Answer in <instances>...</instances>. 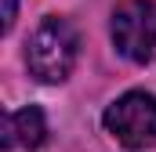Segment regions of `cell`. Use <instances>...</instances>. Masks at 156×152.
<instances>
[{"mask_svg": "<svg viewBox=\"0 0 156 152\" xmlns=\"http://www.w3.org/2000/svg\"><path fill=\"white\" fill-rule=\"evenodd\" d=\"M76 58H80V36L73 22H66L58 15L44 18L26 43V65L40 83H62L73 73Z\"/></svg>", "mask_w": 156, "mask_h": 152, "instance_id": "obj_1", "label": "cell"}, {"mask_svg": "<svg viewBox=\"0 0 156 152\" xmlns=\"http://www.w3.org/2000/svg\"><path fill=\"white\" fill-rule=\"evenodd\" d=\"M102 123L127 149H153L156 145V94L127 91L123 98H116L105 109Z\"/></svg>", "mask_w": 156, "mask_h": 152, "instance_id": "obj_2", "label": "cell"}, {"mask_svg": "<svg viewBox=\"0 0 156 152\" xmlns=\"http://www.w3.org/2000/svg\"><path fill=\"white\" fill-rule=\"evenodd\" d=\"M113 43L123 58L149 62L156 51V0H123L113 11Z\"/></svg>", "mask_w": 156, "mask_h": 152, "instance_id": "obj_3", "label": "cell"}, {"mask_svg": "<svg viewBox=\"0 0 156 152\" xmlns=\"http://www.w3.org/2000/svg\"><path fill=\"white\" fill-rule=\"evenodd\" d=\"M44 134H47V123L37 105L15 109V112H7V123H4L0 152H37L44 145Z\"/></svg>", "mask_w": 156, "mask_h": 152, "instance_id": "obj_4", "label": "cell"}, {"mask_svg": "<svg viewBox=\"0 0 156 152\" xmlns=\"http://www.w3.org/2000/svg\"><path fill=\"white\" fill-rule=\"evenodd\" d=\"M7 7H4V29H11L15 26V0H4Z\"/></svg>", "mask_w": 156, "mask_h": 152, "instance_id": "obj_5", "label": "cell"}]
</instances>
